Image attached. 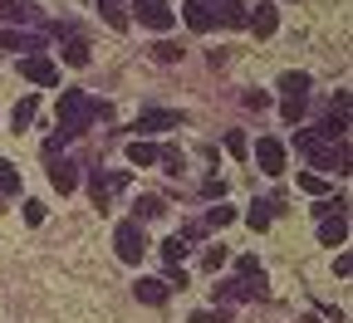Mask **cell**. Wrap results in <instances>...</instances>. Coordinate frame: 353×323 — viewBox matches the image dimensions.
I'll list each match as a JSON object with an SVG mask.
<instances>
[{
  "instance_id": "1",
  "label": "cell",
  "mask_w": 353,
  "mask_h": 323,
  "mask_svg": "<svg viewBox=\"0 0 353 323\" xmlns=\"http://www.w3.org/2000/svg\"><path fill=\"white\" fill-rule=\"evenodd\" d=\"M99 113H103L99 98H94V94H83V88H64V94H59V132H64V137L88 132Z\"/></svg>"
},
{
  "instance_id": "2",
  "label": "cell",
  "mask_w": 353,
  "mask_h": 323,
  "mask_svg": "<svg viewBox=\"0 0 353 323\" xmlns=\"http://www.w3.org/2000/svg\"><path fill=\"white\" fill-rule=\"evenodd\" d=\"M294 147L314 162V171H348V143H324L314 127H294Z\"/></svg>"
},
{
  "instance_id": "3",
  "label": "cell",
  "mask_w": 353,
  "mask_h": 323,
  "mask_svg": "<svg viewBox=\"0 0 353 323\" xmlns=\"http://www.w3.org/2000/svg\"><path fill=\"white\" fill-rule=\"evenodd\" d=\"M113 250H118V260H123V264H138V260L148 255V236H143V225H138V220H118V230H113Z\"/></svg>"
},
{
  "instance_id": "4",
  "label": "cell",
  "mask_w": 353,
  "mask_h": 323,
  "mask_svg": "<svg viewBox=\"0 0 353 323\" xmlns=\"http://www.w3.org/2000/svg\"><path fill=\"white\" fill-rule=\"evenodd\" d=\"M128 181H132V171H88V196H94V206L99 211H108V201L118 196V191H128Z\"/></svg>"
},
{
  "instance_id": "5",
  "label": "cell",
  "mask_w": 353,
  "mask_h": 323,
  "mask_svg": "<svg viewBox=\"0 0 353 323\" xmlns=\"http://www.w3.org/2000/svg\"><path fill=\"white\" fill-rule=\"evenodd\" d=\"M20 79H30L34 88H50L59 83V64L50 54H20Z\"/></svg>"
},
{
  "instance_id": "6",
  "label": "cell",
  "mask_w": 353,
  "mask_h": 323,
  "mask_svg": "<svg viewBox=\"0 0 353 323\" xmlns=\"http://www.w3.org/2000/svg\"><path fill=\"white\" fill-rule=\"evenodd\" d=\"M255 162L265 176H285V143L280 137H255Z\"/></svg>"
},
{
  "instance_id": "7",
  "label": "cell",
  "mask_w": 353,
  "mask_h": 323,
  "mask_svg": "<svg viewBox=\"0 0 353 323\" xmlns=\"http://www.w3.org/2000/svg\"><path fill=\"white\" fill-rule=\"evenodd\" d=\"M132 15H138V25H148V30H172V25H176V15H172L167 6H157V0H138Z\"/></svg>"
},
{
  "instance_id": "8",
  "label": "cell",
  "mask_w": 353,
  "mask_h": 323,
  "mask_svg": "<svg viewBox=\"0 0 353 323\" xmlns=\"http://www.w3.org/2000/svg\"><path fill=\"white\" fill-rule=\"evenodd\" d=\"M182 127V113H167V108H152V113H138L132 132H176Z\"/></svg>"
},
{
  "instance_id": "9",
  "label": "cell",
  "mask_w": 353,
  "mask_h": 323,
  "mask_svg": "<svg viewBox=\"0 0 353 323\" xmlns=\"http://www.w3.org/2000/svg\"><path fill=\"white\" fill-rule=\"evenodd\" d=\"M0 50H15V54H44V34H25V30H0Z\"/></svg>"
},
{
  "instance_id": "10",
  "label": "cell",
  "mask_w": 353,
  "mask_h": 323,
  "mask_svg": "<svg viewBox=\"0 0 353 323\" xmlns=\"http://www.w3.org/2000/svg\"><path fill=\"white\" fill-rule=\"evenodd\" d=\"M211 25L245 30V6H241V0H211Z\"/></svg>"
},
{
  "instance_id": "11",
  "label": "cell",
  "mask_w": 353,
  "mask_h": 323,
  "mask_svg": "<svg viewBox=\"0 0 353 323\" xmlns=\"http://www.w3.org/2000/svg\"><path fill=\"white\" fill-rule=\"evenodd\" d=\"M245 25L255 30V39H270V34L280 30V15H275V6H270V0H265V6L245 10Z\"/></svg>"
},
{
  "instance_id": "12",
  "label": "cell",
  "mask_w": 353,
  "mask_h": 323,
  "mask_svg": "<svg viewBox=\"0 0 353 323\" xmlns=\"http://www.w3.org/2000/svg\"><path fill=\"white\" fill-rule=\"evenodd\" d=\"M79 171H83V167L69 162V157H59V162L50 167V181H54V191H59V196H69V191L79 187Z\"/></svg>"
},
{
  "instance_id": "13",
  "label": "cell",
  "mask_w": 353,
  "mask_h": 323,
  "mask_svg": "<svg viewBox=\"0 0 353 323\" xmlns=\"http://www.w3.org/2000/svg\"><path fill=\"white\" fill-rule=\"evenodd\" d=\"M182 20H187V30L206 34L211 30V0H182Z\"/></svg>"
},
{
  "instance_id": "14",
  "label": "cell",
  "mask_w": 353,
  "mask_h": 323,
  "mask_svg": "<svg viewBox=\"0 0 353 323\" xmlns=\"http://www.w3.org/2000/svg\"><path fill=\"white\" fill-rule=\"evenodd\" d=\"M319 240H324L329 250H339V245L348 240V220H343V216H329V220H319Z\"/></svg>"
},
{
  "instance_id": "15",
  "label": "cell",
  "mask_w": 353,
  "mask_h": 323,
  "mask_svg": "<svg viewBox=\"0 0 353 323\" xmlns=\"http://www.w3.org/2000/svg\"><path fill=\"white\" fill-rule=\"evenodd\" d=\"M132 294H138L143 304H152V309H157V304H167V294H172V289H167V280H138V284H132Z\"/></svg>"
},
{
  "instance_id": "16",
  "label": "cell",
  "mask_w": 353,
  "mask_h": 323,
  "mask_svg": "<svg viewBox=\"0 0 353 323\" xmlns=\"http://www.w3.org/2000/svg\"><path fill=\"white\" fill-rule=\"evenodd\" d=\"M34 113H39V98H34V94H25V98L15 103V113H10V127H15V132H25V127L34 123Z\"/></svg>"
},
{
  "instance_id": "17",
  "label": "cell",
  "mask_w": 353,
  "mask_h": 323,
  "mask_svg": "<svg viewBox=\"0 0 353 323\" xmlns=\"http://www.w3.org/2000/svg\"><path fill=\"white\" fill-rule=\"evenodd\" d=\"M99 15H103L108 30H128V6L123 0H99Z\"/></svg>"
},
{
  "instance_id": "18",
  "label": "cell",
  "mask_w": 353,
  "mask_h": 323,
  "mask_svg": "<svg viewBox=\"0 0 353 323\" xmlns=\"http://www.w3.org/2000/svg\"><path fill=\"white\" fill-rule=\"evenodd\" d=\"M132 211H138V216H132L138 225H143V220H162V216H167V201H162V196H138V206H132Z\"/></svg>"
},
{
  "instance_id": "19",
  "label": "cell",
  "mask_w": 353,
  "mask_h": 323,
  "mask_svg": "<svg viewBox=\"0 0 353 323\" xmlns=\"http://www.w3.org/2000/svg\"><path fill=\"white\" fill-rule=\"evenodd\" d=\"M128 162H132V167H152V162H157V143L132 137V143H128Z\"/></svg>"
},
{
  "instance_id": "20",
  "label": "cell",
  "mask_w": 353,
  "mask_h": 323,
  "mask_svg": "<svg viewBox=\"0 0 353 323\" xmlns=\"http://www.w3.org/2000/svg\"><path fill=\"white\" fill-rule=\"evenodd\" d=\"M39 10L34 6H20V0H0V20H10V25H30Z\"/></svg>"
},
{
  "instance_id": "21",
  "label": "cell",
  "mask_w": 353,
  "mask_h": 323,
  "mask_svg": "<svg viewBox=\"0 0 353 323\" xmlns=\"http://www.w3.org/2000/svg\"><path fill=\"white\" fill-rule=\"evenodd\" d=\"M59 54H64V64H69V69H83V64H88V44H83L79 34H69Z\"/></svg>"
},
{
  "instance_id": "22",
  "label": "cell",
  "mask_w": 353,
  "mask_h": 323,
  "mask_svg": "<svg viewBox=\"0 0 353 323\" xmlns=\"http://www.w3.org/2000/svg\"><path fill=\"white\" fill-rule=\"evenodd\" d=\"M280 94L285 98H309V74H285L280 79Z\"/></svg>"
},
{
  "instance_id": "23",
  "label": "cell",
  "mask_w": 353,
  "mask_h": 323,
  "mask_svg": "<svg viewBox=\"0 0 353 323\" xmlns=\"http://www.w3.org/2000/svg\"><path fill=\"white\" fill-rule=\"evenodd\" d=\"M216 299L231 309V304H241V299H250V294H245V284H241V280H221V284H216Z\"/></svg>"
},
{
  "instance_id": "24",
  "label": "cell",
  "mask_w": 353,
  "mask_h": 323,
  "mask_svg": "<svg viewBox=\"0 0 353 323\" xmlns=\"http://www.w3.org/2000/svg\"><path fill=\"white\" fill-rule=\"evenodd\" d=\"M15 191H20V171H15V162L0 157V196H15Z\"/></svg>"
},
{
  "instance_id": "25",
  "label": "cell",
  "mask_w": 353,
  "mask_h": 323,
  "mask_svg": "<svg viewBox=\"0 0 353 323\" xmlns=\"http://www.w3.org/2000/svg\"><path fill=\"white\" fill-rule=\"evenodd\" d=\"M187 250H192V245H187L182 236H167V245H162V260H167V264H182V260H187Z\"/></svg>"
},
{
  "instance_id": "26",
  "label": "cell",
  "mask_w": 353,
  "mask_h": 323,
  "mask_svg": "<svg viewBox=\"0 0 353 323\" xmlns=\"http://www.w3.org/2000/svg\"><path fill=\"white\" fill-rule=\"evenodd\" d=\"M231 220H236V206H226V201H216V206L206 211V225H211V230H221V225H231Z\"/></svg>"
},
{
  "instance_id": "27",
  "label": "cell",
  "mask_w": 353,
  "mask_h": 323,
  "mask_svg": "<svg viewBox=\"0 0 353 323\" xmlns=\"http://www.w3.org/2000/svg\"><path fill=\"white\" fill-rule=\"evenodd\" d=\"M270 216H275V206H270V201H255V206L245 211V220H250V230H265V225H270Z\"/></svg>"
},
{
  "instance_id": "28",
  "label": "cell",
  "mask_w": 353,
  "mask_h": 323,
  "mask_svg": "<svg viewBox=\"0 0 353 323\" xmlns=\"http://www.w3.org/2000/svg\"><path fill=\"white\" fill-rule=\"evenodd\" d=\"M152 59H157V64H176V59H182V44L157 39V44H152Z\"/></svg>"
},
{
  "instance_id": "29",
  "label": "cell",
  "mask_w": 353,
  "mask_h": 323,
  "mask_svg": "<svg viewBox=\"0 0 353 323\" xmlns=\"http://www.w3.org/2000/svg\"><path fill=\"white\" fill-rule=\"evenodd\" d=\"M299 187H304L309 196H324V191H329V176H319V171H299Z\"/></svg>"
},
{
  "instance_id": "30",
  "label": "cell",
  "mask_w": 353,
  "mask_h": 323,
  "mask_svg": "<svg viewBox=\"0 0 353 323\" xmlns=\"http://www.w3.org/2000/svg\"><path fill=\"white\" fill-rule=\"evenodd\" d=\"M226 260H231V250H226V245H211V250H206V255H201V264H206V269H211V274H216V269H221V264H226Z\"/></svg>"
},
{
  "instance_id": "31",
  "label": "cell",
  "mask_w": 353,
  "mask_h": 323,
  "mask_svg": "<svg viewBox=\"0 0 353 323\" xmlns=\"http://www.w3.org/2000/svg\"><path fill=\"white\" fill-rule=\"evenodd\" d=\"M304 108H309V98H285V103H280L285 123H299V118H304Z\"/></svg>"
},
{
  "instance_id": "32",
  "label": "cell",
  "mask_w": 353,
  "mask_h": 323,
  "mask_svg": "<svg viewBox=\"0 0 353 323\" xmlns=\"http://www.w3.org/2000/svg\"><path fill=\"white\" fill-rule=\"evenodd\" d=\"M343 211H348V201H343V196H334V201H319V206H314V216H319V220H329V216H343Z\"/></svg>"
},
{
  "instance_id": "33",
  "label": "cell",
  "mask_w": 353,
  "mask_h": 323,
  "mask_svg": "<svg viewBox=\"0 0 353 323\" xmlns=\"http://www.w3.org/2000/svg\"><path fill=\"white\" fill-rule=\"evenodd\" d=\"M157 162L176 176V171H182V152H176V147H157Z\"/></svg>"
},
{
  "instance_id": "34",
  "label": "cell",
  "mask_w": 353,
  "mask_h": 323,
  "mask_svg": "<svg viewBox=\"0 0 353 323\" xmlns=\"http://www.w3.org/2000/svg\"><path fill=\"white\" fill-rule=\"evenodd\" d=\"M226 318H231V309H226V304H216L211 313H206V309H201V313H192V323H226Z\"/></svg>"
},
{
  "instance_id": "35",
  "label": "cell",
  "mask_w": 353,
  "mask_h": 323,
  "mask_svg": "<svg viewBox=\"0 0 353 323\" xmlns=\"http://www.w3.org/2000/svg\"><path fill=\"white\" fill-rule=\"evenodd\" d=\"M226 152H231V157H245V152H250L245 132H226Z\"/></svg>"
},
{
  "instance_id": "36",
  "label": "cell",
  "mask_w": 353,
  "mask_h": 323,
  "mask_svg": "<svg viewBox=\"0 0 353 323\" xmlns=\"http://www.w3.org/2000/svg\"><path fill=\"white\" fill-rule=\"evenodd\" d=\"M241 103H245L250 113H265V108H270V94H260V88H255V94H245Z\"/></svg>"
},
{
  "instance_id": "37",
  "label": "cell",
  "mask_w": 353,
  "mask_h": 323,
  "mask_svg": "<svg viewBox=\"0 0 353 323\" xmlns=\"http://www.w3.org/2000/svg\"><path fill=\"white\" fill-rule=\"evenodd\" d=\"M25 225H44V201H25Z\"/></svg>"
},
{
  "instance_id": "38",
  "label": "cell",
  "mask_w": 353,
  "mask_h": 323,
  "mask_svg": "<svg viewBox=\"0 0 353 323\" xmlns=\"http://www.w3.org/2000/svg\"><path fill=\"white\" fill-rule=\"evenodd\" d=\"M201 236H206V225H201V220H187V225H182V240H187V245L201 240Z\"/></svg>"
},
{
  "instance_id": "39",
  "label": "cell",
  "mask_w": 353,
  "mask_h": 323,
  "mask_svg": "<svg viewBox=\"0 0 353 323\" xmlns=\"http://www.w3.org/2000/svg\"><path fill=\"white\" fill-rule=\"evenodd\" d=\"M236 269H241V280H250V274H260V264H255L250 255H241V260H236Z\"/></svg>"
},
{
  "instance_id": "40",
  "label": "cell",
  "mask_w": 353,
  "mask_h": 323,
  "mask_svg": "<svg viewBox=\"0 0 353 323\" xmlns=\"http://www.w3.org/2000/svg\"><path fill=\"white\" fill-rule=\"evenodd\" d=\"M64 143H69V137H64V132H54V137H50V143H44V157H54V152H59Z\"/></svg>"
},
{
  "instance_id": "41",
  "label": "cell",
  "mask_w": 353,
  "mask_h": 323,
  "mask_svg": "<svg viewBox=\"0 0 353 323\" xmlns=\"http://www.w3.org/2000/svg\"><path fill=\"white\" fill-rule=\"evenodd\" d=\"M0 211H6V196H0Z\"/></svg>"
},
{
  "instance_id": "42",
  "label": "cell",
  "mask_w": 353,
  "mask_h": 323,
  "mask_svg": "<svg viewBox=\"0 0 353 323\" xmlns=\"http://www.w3.org/2000/svg\"><path fill=\"white\" fill-rule=\"evenodd\" d=\"M157 6H167V0H157Z\"/></svg>"
}]
</instances>
